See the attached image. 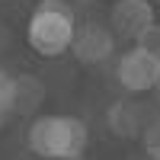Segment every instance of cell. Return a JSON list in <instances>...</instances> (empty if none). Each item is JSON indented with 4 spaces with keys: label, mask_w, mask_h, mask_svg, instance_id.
I'll use <instances>...</instances> for the list:
<instances>
[{
    "label": "cell",
    "mask_w": 160,
    "mask_h": 160,
    "mask_svg": "<svg viewBox=\"0 0 160 160\" xmlns=\"http://www.w3.org/2000/svg\"><path fill=\"white\" fill-rule=\"evenodd\" d=\"M141 144H144V151H148L151 160H160V115H154V122L144 128Z\"/></svg>",
    "instance_id": "ba28073f"
},
{
    "label": "cell",
    "mask_w": 160,
    "mask_h": 160,
    "mask_svg": "<svg viewBox=\"0 0 160 160\" xmlns=\"http://www.w3.org/2000/svg\"><path fill=\"white\" fill-rule=\"evenodd\" d=\"M115 42L118 35L112 32V26H102L96 19H87V22H77V35H74V45H71V55L80 64H106L115 55Z\"/></svg>",
    "instance_id": "5b68a950"
},
{
    "label": "cell",
    "mask_w": 160,
    "mask_h": 160,
    "mask_svg": "<svg viewBox=\"0 0 160 160\" xmlns=\"http://www.w3.org/2000/svg\"><path fill=\"white\" fill-rule=\"evenodd\" d=\"M90 131L77 115H38L29 128V151L35 157H83Z\"/></svg>",
    "instance_id": "7a4b0ae2"
},
{
    "label": "cell",
    "mask_w": 160,
    "mask_h": 160,
    "mask_svg": "<svg viewBox=\"0 0 160 160\" xmlns=\"http://www.w3.org/2000/svg\"><path fill=\"white\" fill-rule=\"evenodd\" d=\"M10 96H13V112L16 115H35L48 96V87L38 74H13Z\"/></svg>",
    "instance_id": "52a82bcc"
},
{
    "label": "cell",
    "mask_w": 160,
    "mask_h": 160,
    "mask_svg": "<svg viewBox=\"0 0 160 160\" xmlns=\"http://www.w3.org/2000/svg\"><path fill=\"white\" fill-rule=\"evenodd\" d=\"M154 115H160V109H151L138 99H115L106 109V125L115 138L122 141H135L144 135V128L154 122Z\"/></svg>",
    "instance_id": "8992f818"
},
{
    "label": "cell",
    "mask_w": 160,
    "mask_h": 160,
    "mask_svg": "<svg viewBox=\"0 0 160 160\" xmlns=\"http://www.w3.org/2000/svg\"><path fill=\"white\" fill-rule=\"evenodd\" d=\"M154 102H157V109H160V83H157V90H154Z\"/></svg>",
    "instance_id": "7c38bea8"
},
{
    "label": "cell",
    "mask_w": 160,
    "mask_h": 160,
    "mask_svg": "<svg viewBox=\"0 0 160 160\" xmlns=\"http://www.w3.org/2000/svg\"><path fill=\"white\" fill-rule=\"evenodd\" d=\"M10 77H13V74H3V71H0V128L16 115V112H13V96H10Z\"/></svg>",
    "instance_id": "9c48e42d"
},
{
    "label": "cell",
    "mask_w": 160,
    "mask_h": 160,
    "mask_svg": "<svg viewBox=\"0 0 160 160\" xmlns=\"http://www.w3.org/2000/svg\"><path fill=\"white\" fill-rule=\"evenodd\" d=\"M157 22H160V7H157Z\"/></svg>",
    "instance_id": "5bb4252c"
},
{
    "label": "cell",
    "mask_w": 160,
    "mask_h": 160,
    "mask_svg": "<svg viewBox=\"0 0 160 160\" xmlns=\"http://www.w3.org/2000/svg\"><path fill=\"white\" fill-rule=\"evenodd\" d=\"M109 26L118 38L138 45L157 26V7H151V0H115L109 10Z\"/></svg>",
    "instance_id": "277c9868"
},
{
    "label": "cell",
    "mask_w": 160,
    "mask_h": 160,
    "mask_svg": "<svg viewBox=\"0 0 160 160\" xmlns=\"http://www.w3.org/2000/svg\"><path fill=\"white\" fill-rule=\"evenodd\" d=\"M74 35H77V16L74 3L68 0H42L26 26V42L42 58H58L71 51Z\"/></svg>",
    "instance_id": "6da1fadb"
},
{
    "label": "cell",
    "mask_w": 160,
    "mask_h": 160,
    "mask_svg": "<svg viewBox=\"0 0 160 160\" xmlns=\"http://www.w3.org/2000/svg\"><path fill=\"white\" fill-rule=\"evenodd\" d=\"M48 160H83V157H48Z\"/></svg>",
    "instance_id": "4fadbf2b"
},
{
    "label": "cell",
    "mask_w": 160,
    "mask_h": 160,
    "mask_svg": "<svg viewBox=\"0 0 160 160\" xmlns=\"http://www.w3.org/2000/svg\"><path fill=\"white\" fill-rule=\"evenodd\" d=\"M115 80L125 93H154L160 83V58L154 51L131 45L115 58Z\"/></svg>",
    "instance_id": "3957f363"
},
{
    "label": "cell",
    "mask_w": 160,
    "mask_h": 160,
    "mask_svg": "<svg viewBox=\"0 0 160 160\" xmlns=\"http://www.w3.org/2000/svg\"><path fill=\"white\" fill-rule=\"evenodd\" d=\"M138 45H141V48H148V51H154V55L160 58V22H157V26H154V29H151L148 35H144V38H141V42H138Z\"/></svg>",
    "instance_id": "30bf717a"
},
{
    "label": "cell",
    "mask_w": 160,
    "mask_h": 160,
    "mask_svg": "<svg viewBox=\"0 0 160 160\" xmlns=\"http://www.w3.org/2000/svg\"><path fill=\"white\" fill-rule=\"evenodd\" d=\"M10 42H13V32H10V26L0 19V55H3V51L10 48Z\"/></svg>",
    "instance_id": "8fae6325"
}]
</instances>
